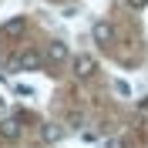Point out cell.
Here are the masks:
<instances>
[{
    "mask_svg": "<svg viewBox=\"0 0 148 148\" xmlns=\"http://www.w3.org/2000/svg\"><path fill=\"white\" fill-rule=\"evenodd\" d=\"M125 3H128L131 10H145L148 7V0H125Z\"/></svg>",
    "mask_w": 148,
    "mask_h": 148,
    "instance_id": "cell-9",
    "label": "cell"
},
{
    "mask_svg": "<svg viewBox=\"0 0 148 148\" xmlns=\"http://www.w3.org/2000/svg\"><path fill=\"white\" fill-rule=\"evenodd\" d=\"M14 67H20V71H40V67H44V54L30 47V51H24V54L14 61Z\"/></svg>",
    "mask_w": 148,
    "mask_h": 148,
    "instance_id": "cell-3",
    "label": "cell"
},
{
    "mask_svg": "<svg viewBox=\"0 0 148 148\" xmlns=\"http://www.w3.org/2000/svg\"><path fill=\"white\" fill-rule=\"evenodd\" d=\"M91 34H94V44H101V47H108V44H111V37H114V27H111L108 20H94V27H91Z\"/></svg>",
    "mask_w": 148,
    "mask_h": 148,
    "instance_id": "cell-4",
    "label": "cell"
},
{
    "mask_svg": "<svg viewBox=\"0 0 148 148\" xmlns=\"http://www.w3.org/2000/svg\"><path fill=\"white\" fill-rule=\"evenodd\" d=\"M40 138H44L47 145H57V141L64 138V125H57V121H44V125H40Z\"/></svg>",
    "mask_w": 148,
    "mask_h": 148,
    "instance_id": "cell-6",
    "label": "cell"
},
{
    "mask_svg": "<svg viewBox=\"0 0 148 148\" xmlns=\"http://www.w3.org/2000/svg\"><path fill=\"white\" fill-rule=\"evenodd\" d=\"M0 138L3 141H17L20 138V121L17 118H3L0 121Z\"/></svg>",
    "mask_w": 148,
    "mask_h": 148,
    "instance_id": "cell-7",
    "label": "cell"
},
{
    "mask_svg": "<svg viewBox=\"0 0 148 148\" xmlns=\"http://www.w3.org/2000/svg\"><path fill=\"white\" fill-rule=\"evenodd\" d=\"M114 91H118L121 98H128V94H131V88H128V84H125V81H114Z\"/></svg>",
    "mask_w": 148,
    "mask_h": 148,
    "instance_id": "cell-8",
    "label": "cell"
},
{
    "mask_svg": "<svg viewBox=\"0 0 148 148\" xmlns=\"http://www.w3.org/2000/svg\"><path fill=\"white\" fill-rule=\"evenodd\" d=\"M67 57H71V51H67L64 40H51V44H47V61H51V64H64Z\"/></svg>",
    "mask_w": 148,
    "mask_h": 148,
    "instance_id": "cell-5",
    "label": "cell"
},
{
    "mask_svg": "<svg viewBox=\"0 0 148 148\" xmlns=\"http://www.w3.org/2000/svg\"><path fill=\"white\" fill-rule=\"evenodd\" d=\"M71 67H74V77H91V74L98 71V61H94L91 54H74Z\"/></svg>",
    "mask_w": 148,
    "mask_h": 148,
    "instance_id": "cell-2",
    "label": "cell"
},
{
    "mask_svg": "<svg viewBox=\"0 0 148 148\" xmlns=\"http://www.w3.org/2000/svg\"><path fill=\"white\" fill-rule=\"evenodd\" d=\"M24 30H27V17H7L3 24H0V37H3V40L24 37Z\"/></svg>",
    "mask_w": 148,
    "mask_h": 148,
    "instance_id": "cell-1",
    "label": "cell"
}]
</instances>
